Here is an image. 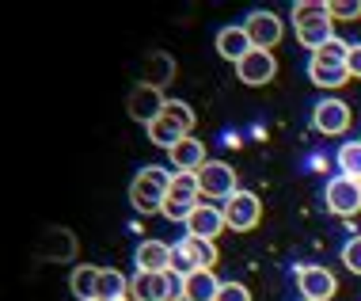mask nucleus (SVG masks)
<instances>
[{
	"label": "nucleus",
	"instance_id": "a211bd4d",
	"mask_svg": "<svg viewBox=\"0 0 361 301\" xmlns=\"http://www.w3.org/2000/svg\"><path fill=\"white\" fill-rule=\"evenodd\" d=\"M145 130H149V141H152V145H160V149H168V153H171L183 138H190V134L183 130V126L175 122V119H168V114H160V119L149 122Z\"/></svg>",
	"mask_w": 361,
	"mask_h": 301
},
{
	"label": "nucleus",
	"instance_id": "c756f323",
	"mask_svg": "<svg viewBox=\"0 0 361 301\" xmlns=\"http://www.w3.org/2000/svg\"><path fill=\"white\" fill-rule=\"evenodd\" d=\"M300 301H305V297H300Z\"/></svg>",
	"mask_w": 361,
	"mask_h": 301
},
{
	"label": "nucleus",
	"instance_id": "c85d7f7f",
	"mask_svg": "<svg viewBox=\"0 0 361 301\" xmlns=\"http://www.w3.org/2000/svg\"><path fill=\"white\" fill-rule=\"evenodd\" d=\"M346 69L354 81H361V42H350V57H346Z\"/></svg>",
	"mask_w": 361,
	"mask_h": 301
},
{
	"label": "nucleus",
	"instance_id": "6e6552de",
	"mask_svg": "<svg viewBox=\"0 0 361 301\" xmlns=\"http://www.w3.org/2000/svg\"><path fill=\"white\" fill-rule=\"evenodd\" d=\"M297 290L305 301H331L338 294V278L319 264H300L297 267Z\"/></svg>",
	"mask_w": 361,
	"mask_h": 301
},
{
	"label": "nucleus",
	"instance_id": "f257e3e1",
	"mask_svg": "<svg viewBox=\"0 0 361 301\" xmlns=\"http://www.w3.org/2000/svg\"><path fill=\"white\" fill-rule=\"evenodd\" d=\"M293 35L305 50L316 54L319 46H327L335 38V19H331L327 0H297L293 4Z\"/></svg>",
	"mask_w": 361,
	"mask_h": 301
},
{
	"label": "nucleus",
	"instance_id": "7c9ffc66",
	"mask_svg": "<svg viewBox=\"0 0 361 301\" xmlns=\"http://www.w3.org/2000/svg\"><path fill=\"white\" fill-rule=\"evenodd\" d=\"M357 183H361V179H357Z\"/></svg>",
	"mask_w": 361,
	"mask_h": 301
},
{
	"label": "nucleus",
	"instance_id": "5701e85b",
	"mask_svg": "<svg viewBox=\"0 0 361 301\" xmlns=\"http://www.w3.org/2000/svg\"><path fill=\"white\" fill-rule=\"evenodd\" d=\"M335 164H338V176L361 179V141H346V145H338Z\"/></svg>",
	"mask_w": 361,
	"mask_h": 301
},
{
	"label": "nucleus",
	"instance_id": "4468645a",
	"mask_svg": "<svg viewBox=\"0 0 361 301\" xmlns=\"http://www.w3.org/2000/svg\"><path fill=\"white\" fill-rule=\"evenodd\" d=\"M171 244H164V240H141V248L133 252V264L137 271H149V275H164V271H171Z\"/></svg>",
	"mask_w": 361,
	"mask_h": 301
},
{
	"label": "nucleus",
	"instance_id": "9b49d317",
	"mask_svg": "<svg viewBox=\"0 0 361 301\" xmlns=\"http://www.w3.org/2000/svg\"><path fill=\"white\" fill-rule=\"evenodd\" d=\"M236 76H240V84H247V88H262V84H270V81L278 76V57H274V50H251V54L236 65Z\"/></svg>",
	"mask_w": 361,
	"mask_h": 301
},
{
	"label": "nucleus",
	"instance_id": "bb28decb",
	"mask_svg": "<svg viewBox=\"0 0 361 301\" xmlns=\"http://www.w3.org/2000/svg\"><path fill=\"white\" fill-rule=\"evenodd\" d=\"M331 19H357L361 16V0H327Z\"/></svg>",
	"mask_w": 361,
	"mask_h": 301
},
{
	"label": "nucleus",
	"instance_id": "f03ea898",
	"mask_svg": "<svg viewBox=\"0 0 361 301\" xmlns=\"http://www.w3.org/2000/svg\"><path fill=\"white\" fill-rule=\"evenodd\" d=\"M171 168L164 164H149L141 168L130 183V206L137 213H164V202H168V191H171Z\"/></svg>",
	"mask_w": 361,
	"mask_h": 301
},
{
	"label": "nucleus",
	"instance_id": "a878e982",
	"mask_svg": "<svg viewBox=\"0 0 361 301\" xmlns=\"http://www.w3.org/2000/svg\"><path fill=\"white\" fill-rule=\"evenodd\" d=\"M338 256H343V267L350 271V275H361V237H350Z\"/></svg>",
	"mask_w": 361,
	"mask_h": 301
},
{
	"label": "nucleus",
	"instance_id": "423d86ee",
	"mask_svg": "<svg viewBox=\"0 0 361 301\" xmlns=\"http://www.w3.org/2000/svg\"><path fill=\"white\" fill-rule=\"evenodd\" d=\"M324 202L335 218H354L361 210V183L350 176H331L324 187Z\"/></svg>",
	"mask_w": 361,
	"mask_h": 301
},
{
	"label": "nucleus",
	"instance_id": "1a4fd4ad",
	"mask_svg": "<svg viewBox=\"0 0 361 301\" xmlns=\"http://www.w3.org/2000/svg\"><path fill=\"white\" fill-rule=\"evenodd\" d=\"M221 210H224V221H228L232 232H251L262 221V202H259V195H251V191H236Z\"/></svg>",
	"mask_w": 361,
	"mask_h": 301
},
{
	"label": "nucleus",
	"instance_id": "4be33fe9",
	"mask_svg": "<svg viewBox=\"0 0 361 301\" xmlns=\"http://www.w3.org/2000/svg\"><path fill=\"white\" fill-rule=\"evenodd\" d=\"M171 76H175V61H171V57H168V54H149L141 81H145V84H156V88H164Z\"/></svg>",
	"mask_w": 361,
	"mask_h": 301
},
{
	"label": "nucleus",
	"instance_id": "412c9836",
	"mask_svg": "<svg viewBox=\"0 0 361 301\" xmlns=\"http://www.w3.org/2000/svg\"><path fill=\"white\" fill-rule=\"evenodd\" d=\"M221 286L224 283L213 271H194V275H187V301H217Z\"/></svg>",
	"mask_w": 361,
	"mask_h": 301
},
{
	"label": "nucleus",
	"instance_id": "f3484780",
	"mask_svg": "<svg viewBox=\"0 0 361 301\" xmlns=\"http://www.w3.org/2000/svg\"><path fill=\"white\" fill-rule=\"evenodd\" d=\"M130 301H168V283H164V275L133 271V278H130Z\"/></svg>",
	"mask_w": 361,
	"mask_h": 301
},
{
	"label": "nucleus",
	"instance_id": "dca6fc26",
	"mask_svg": "<svg viewBox=\"0 0 361 301\" xmlns=\"http://www.w3.org/2000/svg\"><path fill=\"white\" fill-rule=\"evenodd\" d=\"M308 81L319 84V88H343V84H350L354 76H350V69H346V65H338V61L308 57Z\"/></svg>",
	"mask_w": 361,
	"mask_h": 301
},
{
	"label": "nucleus",
	"instance_id": "20e7f679",
	"mask_svg": "<svg viewBox=\"0 0 361 301\" xmlns=\"http://www.w3.org/2000/svg\"><path fill=\"white\" fill-rule=\"evenodd\" d=\"M243 31H247L255 50H274L281 42V35H286V23L270 8H255V12H247V19H243Z\"/></svg>",
	"mask_w": 361,
	"mask_h": 301
},
{
	"label": "nucleus",
	"instance_id": "2f4dec72",
	"mask_svg": "<svg viewBox=\"0 0 361 301\" xmlns=\"http://www.w3.org/2000/svg\"><path fill=\"white\" fill-rule=\"evenodd\" d=\"M357 141H361V138H357Z\"/></svg>",
	"mask_w": 361,
	"mask_h": 301
},
{
	"label": "nucleus",
	"instance_id": "cd10ccee",
	"mask_svg": "<svg viewBox=\"0 0 361 301\" xmlns=\"http://www.w3.org/2000/svg\"><path fill=\"white\" fill-rule=\"evenodd\" d=\"M217 301H251V290L243 286V283H224Z\"/></svg>",
	"mask_w": 361,
	"mask_h": 301
},
{
	"label": "nucleus",
	"instance_id": "aec40b11",
	"mask_svg": "<svg viewBox=\"0 0 361 301\" xmlns=\"http://www.w3.org/2000/svg\"><path fill=\"white\" fill-rule=\"evenodd\" d=\"M99 271H103V267H92V264L73 267L69 290H73V297H76V301H95V290H99Z\"/></svg>",
	"mask_w": 361,
	"mask_h": 301
},
{
	"label": "nucleus",
	"instance_id": "0eeeda50",
	"mask_svg": "<svg viewBox=\"0 0 361 301\" xmlns=\"http://www.w3.org/2000/svg\"><path fill=\"white\" fill-rule=\"evenodd\" d=\"M350 103L338 100V95H327V100H319L316 107H312V126H316L324 138H338V134L350 130Z\"/></svg>",
	"mask_w": 361,
	"mask_h": 301
},
{
	"label": "nucleus",
	"instance_id": "ddd939ff",
	"mask_svg": "<svg viewBox=\"0 0 361 301\" xmlns=\"http://www.w3.org/2000/svg\"><path fill=\"white\" fill-rule=\"evenodd\" d=\"M251 50H255V46H251V38H247V31H243V23H232V27H221V31H217V54L224 57V61L240 65Z\"/></svg>",
	"mask_w": 361,
	"mask_h": 301
},
{
	"label": "nucleus",
	"instance_id": "393cba45",
	"mask_svg": "<svg viewBox=\"0 0 361 301\" xmlns=\"http://www.w3.org/2000/svg\"><path fill=\"white\" fill-rule=\"evenodd\" d=\"M312 57H319V61H338V65H346V57H350V42H343V38L335 35L327 46H319V50L312 54Z\"/></svg>",
	"mask_w": 361,
	"mask_h": 301
},
{
	"label": "nucleus",
	"instance_id": "b1692460",
	"mask_svg": "<svg viewBox=\"0 0 361 301\" xmlns=\"http://www.w3.org/2000/svg\"><path fill=\"white\" fill-rule=\"evenodd\" d=\"M164 114H168V119H175L187 134L198 126V114H194V107H190L187 100H168V103H164Z\"/></svg>",
	"mask_w": 361,
	"mask_h": 301
},
{
	"label": "nucleus",
	"instance_id": "2eb2a0df",
	"mask_svg": "<svg viewBox=\"0 0 361 301\" xmlns=\"http://www.w3.org/2000/svg\"><path fill=\"white\" fill-rule=\"evenodd\" d=\"M168 157H171V164H175V172H202V168L209 164V160H206V145L194 138V134H190V138H183V141L168 153Z\"/></svg>",
	"mask_w": 361,
	"mask_h": 301
},
{
	"label": "nucleus",
	"instance_id": "6ab92c4d",
	"mask_svg": "<svg viewBox=\"0 0 361 301\" xmlns=\"http://www.w3.org/2000/svg\"><path fill=\"white\" fill-rule=\"evenodd\" d=\"M95 301H130V278H126L122 271H114V267H103Z\"/></svg>",
	"mask_w": 361,
	"mask_h": 301
},
{
	"label": "nucleus",
	"instance_id": "f8f14e48",
	"mask_svg": "<svg viewBox=\"0 0 361 301\" xmlns=\"http://www.w3.org/2000/svg\"><path fill=\"white\" fill-rule=\"evenodd\" d=\"M228 229L221 206H209V202H198V210L187 218V237H202V240H217L221 232Z\"/></svg>",
	"mask_w": 361,
	"mask_h": 301
},
{
	"label": "nucleus",
	"instance_id": "7ed1b4c3",
	"mask_svg": "<svg viewBox=\"0 0 361 301\" xmlns=\"http://www.w3.org/2000/svg\"><path fill=\"white\" fill-rule=\"evenodd\" d=\"M171 271H179L183 278L194 275V271H213V264L221 259V252L213 240H202V237H183L179 244H171Z\"/></svg>",
	"mask_w": 361,
	"mask_h": 301
},
{
	"label": "nucleus",
	"instance_id": "9d476101",
	"mask_svg": "<svg viewBox=\"0 0 361 301\" xmlns=\"http://www.w3.org/2000/svg\"><path fill=\"white\" fill-rule=\"evenodd\" d=\"M164 103H168V95H164V88H156V84H137V88L130 92V100H126V111H130L133 122H156L164 114Z\"/></svg>",
	"mask_w": 361,
	"mask_h": 301
},
{
	"label": "nucleus",
	"instance_id": "39448f33",
	"mask_svg": "<svg viewBox=\"0 0 361 301\" xmlns=\"http://www.w3.org/2000/svg\"><path fill=\"white\" fill-rule=\"evenodd\" d=\"M198 183H202V199L228 202L240 191V176H236V168H232L228 160H209L206 168L198 172Z\"/></svg>",
	"mask_w": 361,
	"mask_h": 301
}]
</instances>
